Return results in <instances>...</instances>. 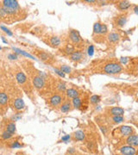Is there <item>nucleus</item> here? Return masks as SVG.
Masks as SVG:
<instances>
[{"mask_svg":"<svg viewBox=\"0 0 138 155\" xmlns=\"http://www.w3.org/2000/svg\"><path fill=\"white\" fill-rule=\"evenodd\" d=\"M3 8L6 14L12 15L15 14L20 9L19 3L16 0H3Z\"/></svg>","mask_w":138,"mask_h":155,"instance_id":"obj_1","label":"nucleus"},{"mask_svg":"<svg viewBox=\"0 0 138 155\" xmlns=\"http://www.w3.org/2000/svg\"><path fill=\"white\" fill-rule=\"evenodd\" d=\"M123 66L119 63L111 62L108 63L104 66V72L107 74H118L122 72Z\"/></svg>","mask_w":138,"mask_h":155,"instance_id":"obj_2","label":"nucleus"},{"mask_svg":"<svg viewBox=\"0 0 138 155\" xmlns=\"http://www.w3.org/2000/svg\"><path fill=\"white\" fill-rule=\"evenodd\" d=\"M119 151H120L122 155H136L137 154V150H136L135 147L130 145L123 146L120 147Z\"/></svg>","mask_w":138,"mask_h":155,"instance_id":"obj_3","label":"nucleus"},{"mask_svg":"<svg viewBox=\"0 0 138 155\" xmlns=\"http://www.w3.org/2000/svg\"><path fill=\"white\" fill-rule=\"evenodd\" d=\"M69 38H70V40L72 41L73 43H79L81 40L80 35H79V32L74 30V29H71L70 30V33H69Z\"/></svg>","mask_w":138,"mask_h":155,"instance_id":"obj_4","label":"nucleus"},{"mask_svg":"<svg viewBox=\"0 0 138 155\" xmlns=\"http://www.w3.org/2000/svg\"><path fill=\"white\" fill-rule=\"evenodd\" d=\"M126 142L128 145L132 146V147H137L138 146V135L137 134H130L127 137Z\"/></svg>","mask_w":138,"mask_h":155,"instance_id":"obj_5","label":"nucleus"},{"mask_svg":"<svg viewBox=\"0 0 138 155\" xmlns=\"http://www.w3.org/2000/svg\"><path fill=\"white\" fill-rule=\"evenodd\" d=\"M44 79L42 78H41L40 76H35L33 78V85L35 88L37 89H42L44 86Z\"/></svg>","mask_w":138,"mask_h":155,"instance_id":"obj_6","label":"nucleus"},{"mask_svg":"<svg viewBox=\"0 0 138 155\" xmlns=\"http://www.w3.org/2000/svg\"><path fill=\"white\" fill-rule=\"evenodd\" d=\"M119 131H120V134L123 136H127L128 137L129 135H130L133 133V128L130 126H121L119 128Z\"/></svg>","mask_w":138,"mask_h":155,"instance_id":"obj_7","label":"nucleus"},{"mask_svg":"<svg viewBox=\"0 0 138 155\" xmlns=\"http://www.w3.org/2000/svg\"><path fill=\"white\" fill-rule=\"evenodd\" d=\"M61 100H62V98H61L60 95H54L53 97L50 98L49 102H50V104H51V105L57 106L61 103Z\"/></svg>","mask_w":138,"mask_h":155,"instance_id":"obj_8","label":"nucleus"},{"mask_svg":"<svg viewBox=\"0 0 138 155\" xmlns=\"http://www.w3.org/2000/svg\"><path fill=\"white\" fill-rule=\"evenodd\" d=\"M14 107L16 110H21L25 107V103H24V101L23 100V98H16L14 102Z\"/></svg>","mask_w":138,"mask_h":155,"instance_id":"obj_9","label":"nucleus"},{"mask_svg":"<svg viewBox=\"0 0 138 155\" xmlns=\"http://www.w3.org/2000/svg\"><path fill=\"white\" fill-rule=\"evenodd\" d=\"M66 94H67V96H68V98H72V99H73V98H78V97H79V91H78L77 90L70 88V89H67Z\"/></svg>","mask_w":138,"mask_h":155,"instance_id":"obj_10","label":"nucleus"},{"mask_svg":"<svg viewBox=\"0 0 138 155\" xmlns=\"http://www.w3.org/2000/svg\"><path fill=\"white\" fill-rule=\"evenodd\" d=\"M111 114L113 116H116V115H123L124 114V109L121 107H113L111 109Z\"/></svg>","mask_w":138,"mask_h":155,"instance_id":"obj_11","label":"nucleus"},{"mask_svg":"<svg viewBox=\"0 0 138 155\" xmlns=\"http://www.w3.org/2000/svg\"><path fill=\"white\" fill-rule=\"evenodd\" d=\"M107 38H108V41H109V42H118L119 39H120V35H119V34H117V33L111 32L108 35Z\"/></svg>","mask_w":138,"mask_h":155,"instance_id":"obj_12","label":"nucleus"},{"mask_svg":"<svg viewBox=\"0 0 138 155\" xmlns=\"http://www.w3.org/2000/svg\"><path fill=\"white\" fill-rule=\"evenodd\" d=\"M16 81H17L18 84H20V85H23V84H24L26 82V80H27V78H26L25 74H24L23 72H17V73H16Z\"/></svg>","mask_w":138,"mask_h":155,"instance_id":"obj_13","label":"nucleus"},{"mask_svg":"<svg viewBox=\"0 0 138 155\" xmlns=\"http://www.w3.org/2000/svg\"><path fill=\"white\" fill-rule=\"evenodd\" d=\"M70 57L72 61H79L83 58V53L80 51H74Z\"/></svg>","mask_w":138,"mask_h":155,"instance_id":"obj_14","label":"nucleus"},{"mask_svg":"<svg viewBox=\"0 0 138 155\" xmlns=\"http://www.w3.org/2000/svg\"><path fill=\"white\" fill-rule=\"evenodd\" d=\"M13 50H14V51L16 52V53H17V54H23V56H25V57L29 58V59H35V58L33 55L29 54V53H27V52H25V51H23V50L20 49V48H13Z\"/></svg>","mask_w":138,"mask_h":155,"instance_id":"obj_15","label":"nucleus"},{"mask_svg":"<svg viewBox=\"0 0 138 155\" xmlns=\"http://www.w3.org/2000/svg\"><path fill=\"white\" fill-rule=\"evenodd\" d=\"M131 3L129 1H120L118 3V8L121 10H126L130 7Z\"/></svg>","mask_w":138,"mask_h":155,"instance_id":"obj_16","label":"nucleus"},{"mask_svg":"<svg viewBox=\"0 0 138 155\" xmlns=\"http://www.w3.org/2000/svg\"><path fill=\"white\" fill-rule=\"evenodd\" d=\"M127 22V17L126 16H120L117 17V25L119 26V27H124Z\"/></svg>","mask_w":138,"mask_h":155,"instance_id":"obj_17","label":"nucleus"},{"mask_svg":"<svg viewBox=\"0 0 138 155\" xmlns=\"http://www.w3.org/2000/svg\"><path fill=\"white\" fill-rule=\"evenodd\" d=\"M74 137H75V139L77 140V141H81L85 139V134H84V132L81 131V130H78V131H76L75 133H74Z\"/></svg>","mask_w":138,"mask_h":155,"instance_id":"obj_18","label":"nucleus"},{"mask_svg":"<svg viewBox=\"0 0 138 155\" xmlns=\"http://www.w3.org/2000/svg\"><path fill=\"white\" fill-rule=\"evenodd\" d=\"M70 109H71V103L68 102L64 103L61 106V111L62 112V113H68V112L70 110Z\"/></svg>","mask_w":138,"mask_h":155,"instance_id":"obj_19","label":"nucleus"},{"mask_svg":"<svg viewBox=\"0 0 138 155\" xmlns=\"http://www.w3.org/2000/svg\"><path fill=\"white\" fill-rule=\"evenodd\" d=\"M50 43L53 45L54 47H58L61 45V39L58 36H53L50 39Z\"/></svg>","mask_w":138,"mask_h":155,"instance_id":"obj_20","label":"nucleus"},{"mask_svg":"<svg viewBox=\"0 0 138 155\" xmlns=\"http://www.w3.org/2000/svg\"><path fill=\"white\" fill-rule=\"evenodd\" d=\"M81 103H82V101H81V98H79V97L72 99V105H73V107L75 108V109H79V108L80 107Z\"/></svg>","mask_w":138,"mask_h":155,"instance_id":"obj_21","label":"nucleus"},{"mask_svg":"<svg viewBox=\"0 0 138 155\" xmlns=\"http://www.w3.org/2000/svg\"><path fill=\"white\" fill-rule=\"evenodd\" d=\"M8 96L5 94L4 92H1L0 93V104L2 105H4L5 103H7L8 102Z\"/></svg>","mask_w":138,"mask_h":155,"instance_id":"obj_22","label":"nucleus"},{"mask_svg":"<svg viewBox=\"0 0 138 155\" xmlns=\"http://www.w3.org/2000/svg\"><path fill=\"white\" fill-rule=\"evenodd\" d=\"M101 25L102 24L99 22H95L94 25H93V33L97 34V35H99L100 30H101Z\"/></svg>","mask_w":138,"mask_h":155,"instance_id":"obj_23","label":"nucleus"},{"mask_svg":"<svg viewBox=\"0 0 138 155\" xmlns=\"http://www.w3.org/2000/svg\"><path fill=\"white\" fill-rule=\"evenodd\" d=\"M6 131H8L9 133L10 134H14L16 132V124L13 122H10L7 125V128H6Z\"/></svg>","mask_w":138,"mask_h":155,"instance_id":"obj_24","label":"nucleus"},{"mask_svg":"<svg viewBox=\"0 0 138 155\" xmlns=\"http://www.w3.org/2000/svg\"><path fill=\"white\" fill-rule=\"evenodd\" d=\"M100 100H101V98H100V97L98 96V95H92L90 98V102H91V103H92V104L98 103L100 102Z\"/></svg>","mask_w":138,"mask_h":155,"instance_id":"obj_25","label":"nucleus"},{"mask_svg":"<svg viewBox=\"0 0 138 155\" xmlns=\"http://www.w3.org/2000/svg\"><path fill=\"white\" fill-rule=\"evenodd\" d=\"M112 121L115 123H121L124 121V117L123 115H116L112 117Z\"/></svg>","mask_w":138,"mask_h":155,"instance_id":"obj_26","label":"nucleus"},{"mask_svg":"<svg viewBox=\"0 0 138 155\" xmlns=\"http://www.w3.org/2000/svg\"><path fill=\"white\" fill-rule=\"evenodd\" d=\"M65 51H66L67 53H68V54H72V53L74 52V48L72 45L71 44H68L66 47V48H65Z\"/></svg>","mask_w":138,"mask_h":155,"instance_id":"obj_27","label":"nucleus"},{"mask_svg":"<svg viewBox=\"0 0 138 155\" xmlns=\"http://www.w3.org/2000/svg\"><path fill=\"white\" fill-rule=\"evenodd\" d=\"M61 70L63 73H70L71 72V67H69L67 65H62L61 66Z\"/></svg>","mask_w":138,"mask_h":155,"instance_id":"obj_28","label":"nucleus"},{"mask_svg":"<svg viewBox=\"0 0 138 155\" xmlns=\"http://www.w3.org/2000/svg\"><path fill=\"white\" fill-rule=\"evenodd\" d=\"M57 88H58V90H59L60 91H67L66 85H65L64 83H62V82H60V83L58 84Z\"/></svg>","mask_w":138,"mask_h":155,"instance_id":"obj_29","label":"nucleus"},{"mask_svg":"<svg viewBox=\"0 0 138 155\" xmlns=\"http://www.w3.org/2000/svg\"><path fill=\"white\" fill-rule=\"evenodd\" d=\"M12 135L13 134L9 133L8 131H4L3 133V134H2V137H3V139H4V140H9L10 138L12 137Z\"/></svg>","mask_w":138,"mask_h":155,"instance_id":"obj_30","label":"nucleus"},{"mask_svg":"<svg viewBox=\"0 0 138 155\" xmlns=\"http://www.w3.org/2000/svg\"><path fill=\"white\" fill-rule=\"evenodd\" d=\"M0 28H1L2 30L4 31V33H5V34H7V35H8L9 36H12V35H13V33H12L11 31H10L9 29H7L6 27H4V26H1V27H0Z\"/></svg>","mask_w":138,"mask_h":155,"instance_id":"obj_31","label":"nucleus"},{"mask_svg":"<svg viewBox=\"0 0 138 155\" xmlns=\"http://www.w3.org/2000/svg\"><path fill=\"white\" fill-rule=\"evenodd\" d=\"M10 147H11V148H21V147H23V145L20 144L18 141H14L11 145H10Z\"/></svg>","mask_w":138,"mask_h":155,"instance_id":"obj_32","label":"nucleus"},{"mask_svg":"<svg viewBox=\"0 0 138 155\" xmlns=\"http://www.w3.org/2000/svg\"><path fill=\"white\" fill-rule=\"evenodd\" d=\"M87 53H88L89 56H92L93 53H94V47L93 45H90L88 47V49H87Z\"/></svg>","mask_w":138,"mask_h":155,"instance_id":"obj_33","label":"nucleus"},{"mask_svg":"<svg viewBox=\"0 0 138 155\" xmlns=\"http://www.w3.org/2000/svg\"><path fill=\"white\" fill-rule=\"evenodd\" d=\"M108 31V28L105 24H102L101 25V30H100V35H104Z\"/></svg>","mask_w":138,"mask_h":155,"instance_id":"obj_34","label":"nucleus"},{"mask_svg":"<svg viewBox=\"0 0 138 155\" xmlns=\"http://www.w3.org/2000/svg\"><path fill=\"white\" fill-rule=\"evenodd\" d=\"M39 58L42 59V60H47L49 58V56H48V54H47L46 53H39Z\"/></svg>","mask_w":138,"mask_h":155,"instance_id":"obj_35","label":"nucleus"},{"mask_svg":"<svg viewBox=\"0 0 138 155\" xmlns=\"http://www.w3.org/2000/svg\"><path fill=\"white\" fill-rule=\"evenodd\" d=\"M54 71L55 72V73L58 74V75L60 76V77L61 78H65V73H63L62 72H61V69H58V68H54Z\"/></svg>","mask_w":138,"mask_h":155,"instance_id":"obj_36","label":"nucleus"},{"mask_svg":"<svg viewBox=\"0 0 138 155\" xmlns=\"http://www.w3.org/2000/svg\"><path fill=\"white\" fill-rule=\"evenodd\" d=\"M129 61V58L128 57H121L120 58V62L122 65H126Z\"/></svg>","mask_w":138,"mask_h":155,"instance_id":"obj_37","label":"nucleus"},{"mask_svg":"<svg viewBox=\"0 0 138 155\" xmlns=\"http://www.w3.org/2000/svg\"><path fill=\"white\" fill-rule=\"evenodd\" d=\"M6 16V12L3 10V8L2 6H0V17H4Z\"/></svg>","mask_w":138,"mask_h":155,"instance_id":"obj_38","label":"nucleus"},{"mask_svg":"<svg viewBox=\"0 0 138 155\" xmlns=\"http://www.w3.org/2000/svg\"><path fill=\"white\" fill-rule=\"evenodd\" d=\"M70 138H71L70 134H67V135L62 136V138H61V141H65V142H67V141H68L69 140H70Z\"/></svg>","mask_w":138,"mask_h":155,"instance_id":"obj_39","label":"nucleus"},{"mask_svg":"<svg viewBox=\"0 0 138 155\" xmlns=\"http://www.w3.org/2000/svg\"><path fill=\"white\" fill-rule=\"evenodd\" d=\"M8 59H17L18 57H17V55H16V53H10V54L8 55Z\"/></svg>","mask_w":138,"mask_h":155,"instance_id":"obj_40","label":"nucleus"},{"mask_svg":"<svg viewBox=\"0 0 138 155\" xmlns=\"http://www.w3.org/2000/svg\"><path fill=\"white\" fill-rule=\"evenodd\" d=\"M21 117H22L21 113H16V115L13 116V119H14L15 121H17V120H19V119H21Z\"/></svg>","mask_w":138,"mask_h":155,"instance_id":"obj_41","label":"nucleus"},{"mask_svg":"<svg viewBox=\"0 0 138 155\" xmlns=\"http://www.w3.org/2000/svg\"><path fill=\"white\" fill-rule=\"evenodd\" d=\"M39 76H40L41 78H42L43 79H45L46 77H47V75L44 72H39Z\"/></svg>","mask_w":138,"mask_h":155,"instance_id":"obj_42","label":"nucleus"},{"mask_svg":"<svg viewBox=\"0 0 138 155\" xmlns=\"http://www.w3.org/2000/svg\"><path fill=\"white\" fill-rule=\"evenodd\" d=\"M134 12L138 16V5H136V6L134 7Z\"/></svg>","mask_w":138,"mask_h":155,"instance_id":"obj_43","label":"nucleus"},{"mask_svg":"<svg viewBox=\"0 0 138 155\" xmlns=\"http://www.w3.org/2000/svg\"><path fill=\"white\" fill-rule=\"evenodd\" d=\"M85 2L89 3H96L97 1H95V0H85Z\"/></svg>","mask_w":138,"mask_h":155,"instance_id":"obj_44","label":"nucleus"},{"mask_svg":"<svg viewBox=\"0 0 138 155\" xmlns=\"http://www.w3.org/2000/svg\"><path fill=\"white\" fill-rule=\"evenodd\" d=\"M104 127H101V130H102V132H103L104 134H105L106 133V130H105V128H104Z\"/></svg>","mask_w":138,"mask_h":155,"instance_id":"obj_45","label":"nucleus"},{"mask_svg":"<svg viewBox=\"0 0 138 155\" xmlns=\"http://www.w3.org/2000/svg\"><path fill=\"white\" fill-rule=\"evenodd\" d=\"M2 40H3V43H6V44H8V42H7V41L5 40V39L3 38H3H2Z\"/></svg>","mask_w":138,"mask_h":155,"instance_id":"obj_46","label":"nucleus"},{"mask_svg":"<svg viewBox=\"0 0 138 155\" xmlns=\"http://www.w3.org/2000/svg\"><path fill=\"white\" fill-rule=\"evenodd\" d=\"M100 3H101V5H105L106 4L105 1H100Z\"/></svg>","mask_w":138,"mask_h":155,"instance_id":"obj_47","label":"nucleus"},{"mask_svg":"<svg viewBox=\"0 0 138 155\" xmlns=\"http://www.w3.org/2000/svg\"><path fill=\"white\" fill-rule=\"evenodd\" d=\"M2 49V48H1V47H0V50H1Z\"/></svg>","mask_w":138,"mask_h":155,"instance_id":"obj_48","label":"nucleus"},{"mask_svg":"<svg viewBox=\"0 0 138 155\" xmlns=\"http://www.w3.org/2000/svg\"><path fill=\"white\" fill-rule=\"evenodd\" d=\"M137 154H138V150H137Z\"/></svg>","mask_w":138,"mask_h":155,"instance_id":"obj_49","label":"nucleus"}]
</instances>
